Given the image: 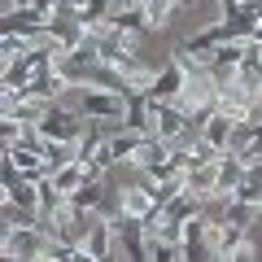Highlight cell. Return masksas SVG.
<instances>
[{
	"instance_id": "6da1fadb",
	"label": "cell",
	"mask_w": 262,
	"mask_h": 262,
	"mask_svg": "<svg viewBox=\"0 0 262 262\" xmlns=\"http://www.w3.org/2000/svg\"><path fill=\"white\" fill-rule=\"evenodd\" d=\"M48 241H53V232H48L44 219L39 223H27V227H0V258H9V262L44 258Z\"/></svg>"
},
{
	"instance_id": "7a4b0ae2",
	"label": "cell",
	"mask_w": 262,
	"mask_h": 262,
	"mask_svg": "<svg viewBox=\"0 0 262 262\" xmlns=\"http://www.w3.org/2000/svg\"><path fill=\"white\" fill-rule=\"evenodd\" d=\"M35 127H39L44 140H70V144H75L79 136L88 131V114L75 110V105H66V101H53V105H48V114L35 122Z\"/></svg>"
},
{
	"instance_id": "3957f363",
	"label": "cell",
	"mask_w": 262,
	"mask_h": 262,
	"mask_svg": "<svg viewBox=\"0 0 262 262\" xmlns=\"http://www.w3.org/2000/svg\"><path fill=\"white\" fill-rule=\"evenodd\" d=\"M184 127H188V114L179 110V101H149V136L175 140Z\"/></svg>"
},
{
	"instance_id": "277c9868",
	"label": "cell",
	"mask_w": 262,
	"mask_h": 262,
	"mask_svg": "<svg viewBox=\"0 0 262 262\" xmlns=\"http://www.w3.org/2000/svg\"><path fill=\"white\" fill-rule=\"evenodd\" d=\"M79 258H92V262H105L114 258V227L105 223L101 214L88 223V232L79 236Z\"/></svg>"
},
{
	"instance_id": "5b68a950",
	"label": "cell",
	"mask_w": 262,
	"mask_h": 262,
	"mask_svg": "<svg viewBox=\"0 0 262 262\" xmlns=\"http://www.w3.org/2000/svg\"><path fill=\"white\" fill-rule=\"evenodd\" d=\"M184 83H188V70L170 57L166 66H158V75H153V83L144 88V96H149V101H175V96L184 92Z\"/></svg>"
},
{
	"instance_id": "8992f818",
	"label": "cell",
	"mask_w": 262,
	"mask_h": 262,
	"mask_svg": "<svg viewBox=\"0 0 262 262\" xmlns=\"http://www.w3.org/2000/svg\"><path fill=\"white\" fill-rule=\"evenodd\" d=\"M210 245H206V214H192L184 223V262H206Z\"/></svg>"
},
{
	"instance_id": "52a82bcc",
	"label": "cell",
	"mask_w": 262,
	"mask_h": 262,
	"mask_svg": "<svg viewBox=\"0 0 262 262\" xmlns=\"http://www.w3.org/2000/svg\"><path fill=\"white\" fill-rule=\"evenodd\" d=\"M140 9H144V18H149V31L158 35V31H166L170 22L184 13V5H179V0H144Z\"/></svg>"
},
{
	"instance_id": "ba28073f",
	"label": "cell",
	"mask_w": 262,
	"mask_h": 262,
	"mask_svg": "<svg viewBox=\"0 0 262 262\" xmlns=\"http://www.w3.org/2000/svg\"><path fill=\"white\" fill-rule=\"evenodd\" d=\"M201 131H206V140L214 144V149H227V144H232V131H236V118L219 110V114H214V118H210Z\"/></svg>"
},
{
	"instance_id": "9c48e42d",
	"label": "cell",
	"mask_w": 262,
	"mask_h": 262,
	"mask_svg": "<svg viewBox=\"0 0 262 262\" xmlns=\"http://www.w3.org/2000/svg\"><path fill=\"white\" fill-rule=\"evenodd\" d=\"M179 5H184V9H196V5H206V0H179Z\"/></svg>"
}]
</instances>
